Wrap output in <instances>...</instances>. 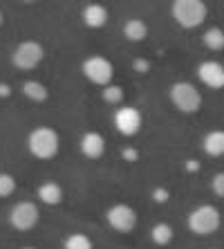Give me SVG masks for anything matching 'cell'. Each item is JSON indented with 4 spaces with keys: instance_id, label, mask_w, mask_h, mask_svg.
I'll use <instances>...</instances> for the list:
<instances>
[{
    "instance_id": "obj_1",
    "label": "cell",
    "mask_w": 224,
    "mask_h": 249,
    "mask_svg": "<svg viewBox=\"0 0 224 249\" xmlns=\"http://www.w3.org/2000/svg\"><path fill=\"white\" fill-rule=\"evenodd\" d=\"M172 20L184 29H195L204 25L208 16V7L204 0H172L171 5Z\"/></svg>"
},
{
    "instance_id": "obj_2",
    "label": "cell",
    "mask_w": 224,
    "mask_h": 249,
    "mask_svg": "<svg viewBox=\"0 0 224 249\" xmlns=\"http://www.w3.org/2000/svg\"><path fill=\"white\" fill-rule=\"evenodd\" d=\"M58 146H61L58 133L50 126L34 128L27 137V148L36 160H52V157L58 153Z\"/></svg>"
},
{
    "instance_id": "obj_3",
    "label": "cell",
    "mask_w": 224,
    "mask_h": 249,
    "mask_svg": "<svg viewBox=\"0 0 224 249\" xmlns=\"http://www.w3.org/2000/svg\"><path fill=\"white\" fill-rule=\"evenodd\" d=\"M222 215L213 204H202L189 213V229L195 236H211L220 229Z\"/></svg>"
},
{
    "instance_id": "obj_4",
    "label": "cell",
    "mask_w": 224,
    "mask_h": 249,
    "mask_svg": "<svg viewBox=\"0 0 224 249\" xmlns=\"http://www.w3.org/2000/svg\"><path fill=\"white\" fill-rule=\"evenodd\" d=\"M171 101L172 106L177 108L179 112H184V115H193L202 108V94L193 83L189 81H177L171 86Z\"/></svg>"
},
{
    "instance_id": "obj_5",
    "label": "cell",
    "mask_w": 224,
    "mask_h": 249,
    "mask_svg": "<svg viewBox=\"0 0 224 249\" xmlns=\"http://www.w3.org/2000/svg\"><path fill=\"white\" fill-rule=\"evenodd\" d=\"M43 58H45V47L40 45L38 41H23V43H18V47L14 50L12 63H14V68L29 72V70L38 68L43 63Z\"/></svg>"
},
{
    "instance_id": "obj_6",
    "label": "cell",
    "mask_w": 224,
    "mask_h": 249,
    "mask_svg": "<svg viewBox=\"0 0 224 249\" xmlns=\"http://www.w3.org/2000/svg\"><path fill=\"white\" fill-rule=\"evenodd\" d=\"M81 72H83V76H86L90 83H94V86H108L110 81H112V76H115V68H112V63H110L105 56H90L83 61V65H81Z\"/></svg>"
},
{
    "instance_id": "obj_7",
    "label": "cell",
    "mask_w": 224,
    "mask_h": 249,
    "mask_svg": "<svg viewBox=\"0 0 224 249\" xmlns=\"http://www.w3.org/2000/svg\"><path fill=\"white\" fill-rule=\"evenodd\" d=\"M40 220V211L36 207V202H29V200H23V202H16L9 211V225L16 229V231H29L34 229Z\"/></svg>"
},
{
    "instance_id": "obj_8",
    "label": "cell",
    "mask_w": 224,
    "mask_h": 249,
    "mask_svg": "<svg viewBox=\"0 0 224 249\" xmlns=\"http://www.w3.org/2000/svg\"><path fill=\"white\" fill-rule=\"evenodd\" d=\"M105 220L117 233H130L137 227V211L130 204H112L105 213Z\"/></svg>"
},
{
    "instance_id": "obj_9",
    "label": "cell",
    "mask_w": 224,
    "mask_h": 249,
    "mask_svg": "<svg viewBox=\"0 0 224 249\" xmlns=\"http://www.w3.org/2000/svg\"><path fill=\"white\" fill-rule=\"evenodd\" d=\"M141 112L137 108H132V106H121L117 108L115 112V128L119 130L123 137H132V135H137L141 130Z\"/></svg>"
},
{
    "instance_id": "obj_10",
    "label": "cell",
    "mask_w": 224,
    "mask_h": 249,
    "mask_svg": "<svg viewBox=\"0 0 224 249\" xmlns=\"http://www.w3.org/2000/svg\"><path fill=\"white\" fill-rule=\"evenodd\" d=\"M197 76L211 90H222L224 88V65L220 61H204V63H200Z\"/></svg>"
},
{
    "instance_id": "obj_11",
    "label": "cell",
    "mask_w": 224,
    "mask_h": 249,
    "mask_svg": "<svg viewBox=\"0 0 224 249\" xmlns=\"http://www.w3.org/2000/svg\"><path fill=\"white\" fill-rule=\"evenodd\" d=\"M81 20H83V25L90 29L103 27V25L108 23V9H105L103 5H99V2H90L87 7H83Z\"/></svg>"
},
{
    "instance_id": "obj_12",
    "label": "cell",
    "mask_w": 224,
    "mask_h": 249,
    "mask_svg": "<svg viewBox=\"0 0 224 249\" xmlns=\"http://www.w3.org/2000/svg\"><path fill=\"white\" fill-rule=\"evenodd\" d=\"M81 153L90 160H99L105 153V139L99 133H86L81 137Z\"/></svg>"
},
{
    "instance_id": "obj_13",
    "label": "cell",
    "mask_w": 224,
    "mask_h": 249,
    "mask_svg": "<svg viewBox=\"0 0 224 249\" xmlns=\"http://www.w3.org/2000/svg\"><path fill=\"white\" fill-rule=\"evenodd\" d=\"M38 200L47 207H56L63 202V186L58 182H45L38 186Z\"/></svg>"
},
{
    "instance_id": "obj_14",
    "label": "cell",
    "mask_w": 224,
    "mask_h": 249,
    "mask_svg": "<svg viewBox=\"0 0 224 249\" xmlns=\"http://www.w3.org/2000/svg\"><path fill=\"white\" fill-rule=\"evenodd\" d=\"M123 36H126L130 43H141L148 36V25L141 20V18H130L123 25Z\"/></svg>"
},
{
    "instance_id": "obj_15",
    "label": "cell",
    "mask_w": 224,
    "mask_h": 249,
    "mask_svg": "<svg viewBox=\"0 0 224 249\" xmlns=\"http://www.w3.org/2000/svg\"><path fill=\"white\" fill-rule=\"evenodd\" d=\"M204 153L211 157H222L224 155V130H211L202 142Z\"/></svg>"
},
{
    "instance_id": "obj_16",
    "label": "cell",
    "mask_w": 224,
    "mask_h": 249,
    "mask_svg": "<svg viewBox=\"0 0 224 249\" xmlns=\"http://www.w3.org/2000/svg\"><path fill=\"white\" fill-rule=\"evenodd\" d=\"M23 94L29 99V101H36V104H40V101H45V99L50 97L47 88L43 86L40 81H27V83H23Z\"/></svg>"
},
{
    "instance_id": "obj_17",
    "label": "cell",
    "mask_w": 224,
    "mask_h": 249,
    "mask_svg": "<svg viewBox=\"0 0 224 249\" xmlns=\"http://www.w3.org/2000/svg\"><path fill=\"white\" fill-rule=\"evenodd\" d=\"M202 41H204V45H207L208 50L220 52V50H224V32L220 27H211V29H207V32H204Z\"/></svg>"
},
{
    "instance_id": "obj_18",
    "label": "cell",
    "mask_w": 224,
    "mask_h": 249,
    "mask_svg": "<svg viewBox=\"0 0 224 249\" xmlns=\"http://www.w3.org/2000/svg\"><path fill=\"white\" fill-rule=\"evenodd\" d=\"M150 238H153V243L164 247L172 240V227L166 225V222H159V225L153 227V231H150Z\"/></svg>"
},
{
    "instance_id": "obj_19",
    "label": "cell",
    "mask_w": 224,
    "mask_h": 249,
    "mask_svg": "<svg viewBox=\"0 0 224 249\" xmlns=\"http://www.w3.org/2000/svg\"><path fill=\"white\" fill-rule=\"evenodd\" d=\"M65 249H92V240L86 233H69L63 243Z\"/></svg>"
},
{
    "instance_id": "obj_20",
    "label": "cell",
    "mask_w": 224,
    "mask_h": 249,
    "mask_svg": "<svg viewBox=\"0 0 224 249\" xmlns=\"http://www.w3.org/2000/svg\"><path fill=\"white\" fill-rule=\"evenodd\" d=\"M16 191V178L12 173H0V197H9Z\"/></svg>"
},
{
    "instance_id": "obj_21",
    "label": "cell",
    "mask_w": 224,
    "mask_h": 249,
    "mask_svg": "<svg viewBox=\"0 0 224 249\" xmlns=\"http://www.w3.org/2000/svg\"><path fill=\"white\" fill-rule=\"evenodd\" d=\"M103 99L108 104H119L121 99H123V90L119 86H103Z\"/></svg>"
},
{
    "instance_id": "obj_22",
    "label": "cell",
    "mask_w": 224,
    "mask_h": 249,
    "mask_svg": "<svg viewBox=\"0 0 224 249\" xmlns=\"http://www.w3.org/2000/svg\"><path fill=\"white\" fill-rule=\"evenodd\" d=\"M211 189L215 196L224 197V173H218V175H213V180H211Z\"/></svg>"
},
{
    "instance_id": "obj_23",
    "label": "cell",
    "mask_w": 224,
    "mask_h": 249,
    "mask_svg": "<svg viewBox=\"0 0 224 249\" xmlns=\"http://www.w3.org/2000/svg\"><path fill=\"white\" fill-rule=\"evenodd\" d=\"M153 196H155L157 202H166V191H155Z\"/></svg>"
},
{
    "instance_id": "obj_24",
    "label": "cell",
    "mask_w": 224,
    "mask_h": 249,
    "mask_svg": "<svg viewBox=\"0 0 224 249\" xmlns=\"http://www.w3.org/2000/svg\"><path fill=\"white\" fill-rule=\"evenodd\" d=\"M20 2H25V5H34V2H38V0H20Z\"/></svg>"
},
{
    "instance_id": "obj_25",
    "label": "cell",
    "mask_w": 224,
    "mask_h": 249,
    "mask_svg": "<svg viewBox=\"0 0 224 249\" xmlns=\"http://www.w3.org/2000/svg\"><path fill=\"white\" fill-rule=\"evenodd\" d=\"M2 20H5V16H2V12H0V25H2Z\"/></svg>"
},
{
    "instance_id": "obj_26",
    "label": "cell",
    "mask_w": 224,
    "mask_h": 249,
    "mask_svg": "<svg viewBox=\"0 0 224 249\" xmlns=\"http://www.w3.org/2000/svg\"><path fill=\"white\" fill-rule=\"evenodd\" d=\"M20 249H36V247H20Z\"/></svg>"
}]
</instances>
